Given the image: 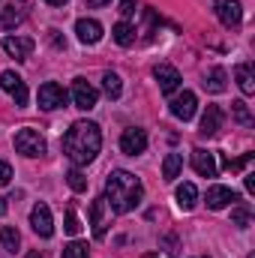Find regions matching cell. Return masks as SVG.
<instances>
[{
	"mask_svg": "<svg viewBox=\"0 0 255 258\" xmlns=\"http://www.w3.org/2000/svg\"><path fill=\"white\" fill-rule=\"evenodd\" d=\"M102 147V132L93 120H75L63 135V153L72 159V165H87L96 159Z\"/></svg>",
	"mask_w": 255,
	"mask_h": 258,
	"instance_id": "obj_1",
	"label": "cell"
},
{
	"mask_svg": "<svg viewBox=\"0 0 255 258\" xmlns=\"http://www.w3.org/2000/svg\"><path fill=\"white\" fill-rule=\"evenodd\" d=\"M141 195H144V186L141 180L132 174V171H111L108 180H105V204L114 210V213H129L141 204Z\"/></svg>",
	"mask_w": 255,
	"mask_h": 258,
	"instance_id": "obj_2",
	"label": "cell"
},
{
	"mask_svg": "<svg viewBox=\"0 0 255 258\" xmlns=\"http://www.w3.org/2000/svg\"><path fill=\"white\" fill-rule=\"evenodd\" d=\"M15 150L27 159H36V156L45 153V138L36 129H18L15 132Z\"/></svg>",
	"mask_w": 255,
	"mask_h": 258,
	"instance_id": "obj_3",
	"label": "cell"
},
{
	"mask_svg": "<svg viewBox=\"0 0 255 258\" xmlns=\"http://www.w3.org/2000/svg\"><path fill=\"white\" fill-rule=\"evenodd\" d=\"M66 99H69V93L63 90V84H57V81H45L39 87V108H45V111L63 108Z\"/></svg>",
	"mask_w": 255,
	"mask_h": 258,
	"instance_id": "obj_4",
	"label": "cell"
},
{
	"mask_svg": "<svg viewBox=\"0 0 255 258\" xmlns=\"http://www.w3.org/2000/svg\"><path fill=\"white\" fill-rule=\"evenodd\" d=\"M96 99H99V93H96V87L87 78H75L72 81V102H75V108L90 111V108H96Z\"/></svg>",
	"mask_w": 255,
	"mask_h": 258,
	"instance_id": "obj_5",
	"label": "cell"
},
{
	"mask_svg": "<svg viewBox=\"0 0 255 258\" xmlns=\"http://www.w3.org/2000/svg\"><path fill=\"white\" fill-rule=\"evenodd\" d=\"M30 228L39 234V237H51L54 234V219H51V210H48V204H33V210H30Z\"/></svg>",
	"mask_w": 255,
	"mask_h": 258,
	"instance_id": "obj_6",
	"label": "cell"
},
{
	"mask_svg": "<svg viewBox=\"0 0 255 258\" xmlns=\"http://www.w3.org/2000/svg\"><path fill=\"white\" fill-rule=\"evenodd\" d=\"M213 9H216V18L225 24V27H237L243 21V6L240 0H213Z\"/></svg>",
	"mask_w": 255,
	"mask_h": 258,
	"instance_id": "obj_7",
	"label": "cell"
},
{
	"mask_svg": "<svg viewBox=\"0 0 255 258\" xmlns=\"http://www.w3.org/2000/svg\"><path fill=\"white\" fill-rule=\"evenodd\" d=\"M168 108H171V114L177 117V120H192L195 117V111H198V99H195V93L192 90H183L180 96H174L171 102H168Z\"/></svg>",
	"mask_w": 255,
	"mask_h": 258,
	"instance_id": "obj_8",
	"label": "cell"
},
{
	"mask_svg": "<svg viewBox=\"0 0 255 258\" xmlns=\"http://www.w3.org/2000/svg\"><path fill=\"white\" fill-rule=\"evenodd\" d=\"M120 150H123L126 156H138V153H144V150H147V132L138 129V126L123 129V135H120Z\"/></svg>",
	"mask_w": 255,
	"mask_h": 258,
	"instance_id": "obj_9",
	"label": "cell"
},
{
	"mask_svg": "<svg viewBox=\"0 0 255 258\" xmlns=\"http://www.w3.org/2000/svg\"><path fill=\"white\" fill-rule=\"evenodd\" d=\"M33 48H36V42L30 36H6L3 39V51L9 57H15V60H27Z\"/></svg>",
	"mask_w": 255,
	"mask_h": 258,
	"instance_id": "obj_10",
	"label": "cell"
},
{
	"mask_svg": "<svg viewBox=\"0 0 255 258\" xmlns=\"http://www.w3.org/2000/svg\"><path fill=\"white\" fill-rule=\"evenodd\" d=\"M153 78L159 81V90H162L165 96H171V93L180 87V72H177L174 66H168V63L156 66V69H153Z\"/></svg>",
	"mask_w": 255,
	"mask_h": 258,
	"instance_id": "obj_11",
	"label": "cell"
},
{
	"mask_svg": "<svg viewBox=\"0 0 255 258\" xmlns=\"http://www.w3.org/2000/svg\"><path fill=\"white\" fill-rule=\"evenodd\" d=\"M75 33H78V39L84 45H96L102 39V24L96 18H78L75 21Z\"/></svg>",
	"mask_w": 255,
	"mask_h": 258,
	"instance_id": "obj_12",
	"label": "cell"
},
{
	"mask_svg": "<svg viewBox=\"0 0 255 258\" xmlns=\"http://www.w3.org/2000/svg\"><path fill=\"white\" fill-rule=\"evenodd\" d=\"M192 168H195L201 177H216L213 153H210V150H204V147H195V150H192Z\"/></svg>",
	"mask_w": 255,
	"mask_h": 258,
	"instance_id": "obj_13",
	"label": "cell"
},
{
	"mask_svg": "<svg viewBox=\"0 0 255 258\" xmlns=\"http://www.w3.org/2000/svg\"><path fill=\"white\" fill-rule=\"evenodd\" d=\"M234 201H237V192L228 189V186H210L207 189V207L210 210H222V207H228Z\"/></svg>",
	"mask_w": 255,
	"mask_h": 258,
	"instance_id": "obj_14",
	"label": "cell"
},
{
	"mask_svg": "<svg viewBox=\"0 0 255 258\" xmlns=\"http://www.w3.org/2000/svg\"><path fill=\"white\" fill-rule=\"evenodd\" d=\"M219 129H222V108H219V105H207L204 114H201V129H198V132L210 138V135H216Z\"/></svg>",
	"mask_w": 255,
	"mask_h": 258,
	"instance_id": "obj_15",
	"label": "cell"
},
{
	"mask_svg": "<svg viewBox=\"0 0 255 258\" xmlns=\"http://www.w3.org/2000/svg\"><path fill=\"white\" fill-rule=\"evenodd\" d=\"M105 198H96L93 204H90V225H93V237L96 240H102L105 237Z\"/></svg>",
	"mask_w": 255,
	"mask_h": 258,
	"instance_id": "obj_16",
	"label": "cell"
},
{
	"mask_svg": "<svg viewBox=\"0 0 255 258\" xmlns=\"http://www.w3.org/2000/svg\"><path fill=\"white\" fill-rule=\"evenodd\" d=\"M252 63H237L234 66V78H237V87L243 90V96H252L255 93V75H252Z\"/></svg>",
	"mask_w": 255,
	"mask_h": 258,
	"instance_id": "obj_17",
	"label": "cell"
},
{
	"mask_svg": "<svg viewBox=\"0 0 255 258\" xmlns=\"http://www.w3.org/2000/svg\"><path fill=\"white\" fill-rule=\"evenodd\" d=\"M180 168H183V156L180 153H168L165 159H162V177L171 183L174 177H180Z\"/></svg>",
	"mask_w": 255,
	"mask_h": 258,
	"instance_id": "obj_18",
	"label": "cell"
},
{
	"mask_svg": "<svg viewBox=\"0 0 255 258\" xmlns=\"http://www.w3.org/2000/svg\"><path fill=\"white\" fill-rule=\"evenodd\" d=\"M18 246H21V234H18V228L3 225V228H0V249H6V252H18Z\"/></svg>",
	"mask_w": 255,
	"mask_h": 258,
	"instance_id": "obj_19",
	"label": "cell"
},
{
	"mask_svg": "<svg viewBox=\"0 0 255 258\" xmlns=\"http://www.w3.org/2000/svg\"><path fill=\"white\" fill-rule=\"evenodd\" d=\"M102 90H105L108 99H120V93H123L120 75H117V72H105V75H102Z\"/></svg>",
	"mask_w": 255,
	"mask_h": 258,
	"instance_id": "obj_20",
	"label": "cell"
},
{
	"mask_svg": "<svg viewBox=\"0 0 255 258\" xmlns=\"http://www.w3.org/2000/svg\"><path fill=\"white\" fill-rule=\"evenodd\" d=\"M195 201H198L195 183H180V186H177V204H180V210H192Z\"/></svg>",
	"mask_w": 255,
	"mask_h": 258,
	"instance_id": "obj_21",
	"label": "cell"
},
{
	"mask_svg": "<svg viewBox=\"0 0 255 258\" xmlns=\"http://www.w3.org/2000/svg\"><path fill=\"white\" fill-rule=\"evenodd\" d=\"M111 33H114V42H117V45H123V48H129V45L135 42V27L126 24V21H117Z\"/></svg>",
	"mask_w": 255,
	"mask_h": 258,
	"instance_id": "obj_22",
	"label": "cell"
},
{
	"mask_svg": "<svg viewBox=\"0 0 255 258\" xmlns=\"http://www.w3.org/2000/svg\"><path fill=\"white\" fill-rule=\"evenodd\" d=\"M204 87H207L210 93H222V90H225V69H222V66H213L210 75L204 78Z\"/></svg>",
	"mask_w": 255,
	"mask_h": 258,
	"instance_id": "obj_23",
	"label": "cell"
},
{
	"mask_svg": "<svg viewBox=\"0 0 255 258\" xmlns=\"http://www.w3.org/2000/svg\"><path fill=\"white\" fill-rule=\"evenodd\" d=\"M231 225H237V228H249V225H252V210H249V204H237V207L231 210Z\"/></svg>",
	"mask_w": 255,
	"mask_h": 258,
	"instance_id": "obj_24",
	"label": "cell"
},
{
	"mask_svg": "<svg viewBox=\"0 0 255 258\" xmlns=\"http://www.w3.org/2000/svg\"><path fill=\"white\" fill-rule=\"evenodd\" d=\"M231 114H234V120H237L240 126H252L255 123V117L249 114V108H246L243 99H234V102H231Z\"/></svg>",
	"mask_w": 255,
	"mask_h": 258,
	"instance_id": "obj_25",
	"label": "cell"
},
{
	"mask_svg": "<svg viewBox=\"0 0 255 258\" xmlns=\"http://www.w3.org/2000/svg\"><path fill=\"white\" fill-rule=\"evenodd\" d=\"M66 183H69L72 192H84V189H87V177L78 171V165H75L72 171H66Z\"/></svg>",
	"mask_w": 255,
	"mask_h": 258,
	"instance_id": "obj_26",
	"label": "cell"
},
{
	"mask_svg": "<svg viewBox=\"0 0 255 258\" xmlns=\"http://www.w3.org/2000/svg\"><path fill=\"white\" fill-rule=\"evenodd\" d=\"M18 84H24V78H21L18 72H12V69H6V72L0 75V87H3L6 93H12V90H15Z\"/></svg>",
	"mask_w": 255,
	"mask_h": 258,
	"instance_id": "obj_27",
	"label": "cell"
},
{
	"mask_svg": "<svg viewBox=\"0 0 255 258\" xmlns=\"http://www.w3.org/2000/svg\"><path fill=\"white\" fill-rule=\"evenodd\" d=\"M63 258H90V252H87V246L81 240H72V243L63 246Z\"/></svg>",
	"mask_w": 255,
	"mask_h": 258,
	"instance_id": "obj_28",
	"label": "cell"
},
{
	"mask_svg": "<svg viewBox=\"0 0 255 258\" xmlns=\"http://www.w3.org/2000/svg\"><path fill=\"white\" fill-rule=\"evenodd\" d=\"M63 231H66V234H72V237L81 231V222H78V216H75V210H72V207L66 210V216H63Z\"/></svg>",
	"mask_w": 255,
	"mask_h": 258,
	"instance_id": "obj_29",
	"label": "cell"
},
{
	"mask_svg": "<svg viewBox=\"0 0 255 258\" xmlns=\"http://www.w3.org/2000/svg\"><path fill=\"white\" fill-rule=\"evenodd\" d=\"M9 96L15 99V105H18V108H24V105H27V84H18Z\"/></svg>",
	"mask_w": 255,
	"mask_h": 258,
	"instance_id": "obj_30",
	"label": "cell"
},
{
	"mask_svg": "<svg viewBox=\"0 0 255 258\" xmlns=\"http://www.w3.org/2000/svg\"><path fill=\"white\" fill-rule=\"evenodd\" d=\"M135 12H138V3H135V0H123V3H120V15H123V18H132Z\"/></svg>",
	"mask_w": 255,
	"mask_h": 258,
	"instance_id": "obj_31",
	"label": "cell"
},
{
	"mask_svg": "<svg viewBox=\"0 0 255 258\" xmlns=\"http://www.w3.org/2000/svg\"><path fill=\"white\" fill-rule=\"evenodd\" d=\"M9 180H12V168H9V162L0 159V186H6Z\"/></svg>",
	"mask_w": 255,
	"mask_h": 258,
	"instance_id": "obj_32",
	"label": "cell"
},
{
	"mask_svg": "<svg viewBox=\"0 0 255 258\" xmlns=\"http://www.w3.org/2000/svg\"><path fill=\"white\" fill-rule=\"evenodd\" d=\"M243 180H246V192H255V174H246Z\"/></svg>",
	"mask_w": 255,
	"mask_h": 258,
	"instance_id": "obj_33",
	"label": "cell"
},
{
	"mask_svg": "<svg viewBox=\"0 0 255 258\" xmlns=\"http://www.w3.org/2000/svg\"><path fill=\"white\" fill-rule=\"evenodd\" d=\"M84 6H93V9H99V6H108V0H84Z\"/></svg>",
	"mask_w": 255,
	"mask_h": 258,
	"instance_id": "obj_34",
	"label": "cell"
},
{
	"mask_svg": "<svg viewBox=\"0 0 255 258\" xmlns=\"http://www.w3.org/2000/svg\"><path fill=\"white\" fill-rule=\"evenodd\" d=\"M0 216H6V198L0 195Z\"/></svg>",
	"mask_w": 255,
	"mask_h": 258,
	"instance_id": "obj_35",
	"label": "cell"
},
{
	"mask_svg": "<svg viewBox=\"0 0 255 258\" xmlns=\"http://www.w3.org/2000/svg\"><path fill=\"white\" fill-rule=\"evenodd\" d=\"M45 3H48V6H63L66 0H45Z\"/></svg>",
	"mask_w": 255,
	"mask_h": 258,
	"instance_id": "obj_36",
	"label": "cell"
},
{
	"mask_svg": "<svg viewBox=\"0 0 255 258\" xmlns=\"http://www.w3.org/2000/svg\"><path fill=\"white\" fill-rule=\"evenodd\" d=\"M27 258H42L39 252H27Z\"/></svg>",
	"mask_w": 255,
	"mask_h": 258,
	"instance_id": "obj_37",
	"label": "cell"
},
{
	"mask_svg": "<svg viewBox=\"0 0 255 258\" xmlns=\"http://www.w3.org/2000/svg\"><path fill=\"white\" fill-rule=\"evenodd\" d=\"M144 258H159V255H144Z\"/></svg>",
	"mask_w": 255,
	"mask_h": 258,
	"instance_id": "obj_38",
	"label": "cell"
},
{
	"mask_svg": "<svg viewBox=\"0 0 255 258\" xmlns=\"http://www.w3.org/2000/svg\"><path fill=\"white\" fill-rule=\"evenodd\" d=\"M249 258H255V255H249Z\"/></svg>",
	"mask_w": 255,
	"mask_h": 258,
	"instance_id": "obj_39",
	"label": "cell"
},
{
	"mask_svg": "<svg viewBox=\"0 0 255 258\" xmlns=\"http://www.w3.org/2000/svg\"><path fill=\"white\" fill-rule=\"evenodd\" d=\"M207 258H210V255H207Z\"/></svg>",
	"mask_w": 255,
	"mask_h": 258,
	"instance_id": "obj_40",
	"label": "cell"
}]
</instances>
